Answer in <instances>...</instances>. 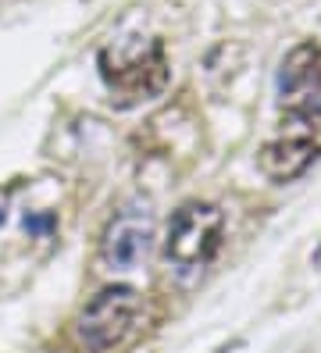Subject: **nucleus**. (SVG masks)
Listing matches in <instances>:
<instances>
[{"label": "nucleus", "mask_w": 321, "mask_h": 353, "mask_svg": "<svg viewBox=\"0 0 321 353\" xmlns=\"http://www.w3.org/2000/svg\"><path fill=\"white\" fill-rule=\"evenodd\" d=\"M225 218L214 203H186L168 221L164 261L179 272H200L222 250Z\"/></svg>", "instance_id": "20e7f679"}, {"label": "nucleus", "mask_w": 321, "mask_h": 353, "mask_svg": "<svg viewBox=\"0 0 321 353\" xmlns=\"http://www.w3.org/2000/svg\"><path fill=\"white\" fill-rule=\"evenodd\" d=\"M97 65H100L104 86L118 97L121 108L154 100L168 86V61H164L161 39L121 36L100 50Z\"/></svg>", "instance_id": "f03ea898"}, {"label": "nucleus", "mask_w": 321, "mask_h": 353, "mask_svg": "<svg viewBox=\"0 0 321 353\" xmlns=\"http://www.w3.org/2000/svg\"><path fill=\"white\" fill-rule=\"evenodd\" d=\"M278 108L282 125L264 143L261 172L275 182H289L321 157V47H296L278 72Z\"/></svg>", "instance_id": "f257e3e1"}, {"label": "nucleus", "mask_w": 321, "mask_h": 353, "mask_svg": "<svg viewBox=\"0 0 321 353\" xmlns=\"http://www.w3.org/2000/svg\"><path fill=\"white\" fill-rule=\"evenodd\" d=\"M154 246V214L146 207H125L111 218L100 239V264L107 272H136Z\"/></svg>", "instance_id": "39448f33"}, {"label": "nucleus", "mask_w": 321, "mask_h": 353, "mask_svg": "<svg viewBox=\"0 0 321 353\" xmlns=\"http://www.w3.org/2000/svg\"><path fill=\"white\" fill-rule=\"evenodd\" d=\"M143 321V296L133 285H107L82 307L75 321L79 343L93 353L118 350Z\"/></svg>", "instance_id": "7ed1b4c3"}, {"label": "nucleus", "mask_w": 321, "mask_h": 353, "mask_svg": "<svg viewBox=\"0 0 321 353\" xmlns=\"http://www.w3.org/2000/svg\"><path fill=\"white\" fill-rule=\"evenodd\" d=\"M314 264L321 268V243H318V250H314Z\"/></svg>", "instance_id": "423d86ee"}]
</instances>
